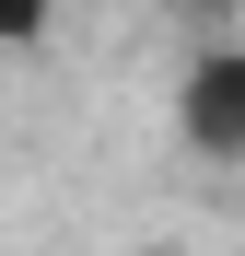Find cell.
I'll return each mask as SVG.
<instances>
[{
    "mask_svg": "<svg viewBox=\"0 0 245 256\" xmlns=\"http://www.w3.org/2000/svg\"><path fill=\"white\" fill-rule=\"evenodd\" d=\"M175 140L198 163H245V47H198L175 82Z\"/></svg>",
    "mask_w": 245,
    "mask_h": 256,
    "instance_id": "obj_1",
    "label": "cell"
},
{
    "mask_svg": "<svg viewBox=\"0 0 245 256\" xmlns=\"http://www.w3.org/2000/svg\"><path fill=\"white\" fill-rule=\"evenodd\" d=\"M0 47H47V0H0Z\"/></svg>",
    "mask_w": 245,
    "mask_h": 256,
    "instance_id": "obj_2",
    "label": "cell"
}]
</instances>
